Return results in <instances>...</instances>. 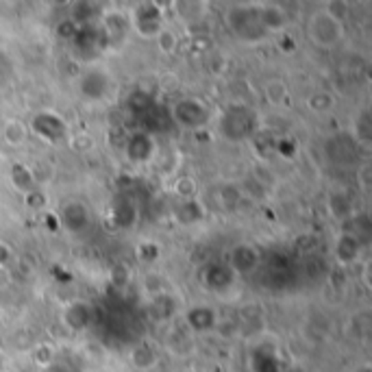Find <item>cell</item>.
<instances>
[{"label": "cell", "instance_id": "cell-1", "mask_svg": "<svg viewBox=\"0 0 372 372\" xmlns=\"http://www.w3.org/2000/svg\"><path fill=\"white\" fill-rule=\"evenodd\" d=\"M255 129V116L244 107H233L223 120V131L231 140H242V137L251 135Z\"/></svg>", "mask_w": 372, "mask_h": 372}, {"label": "cell", "instance_id": "cell-2", "mask_svg": "<svg viewBox=\"0 0 372 372\" xmlns=\"http://www.w3.org/2000/svg\"><path fill=\"white\" fill-rule=\"evenodd\" d=\"M172 116L178 124H183V127H189V129H196V127H203V124L209 120V112L198 103V101H181L176 103L174 109H172Z\"/></svg>", "mask_w": 372, "mask_h": 372}, {"label": "cell", "instance_id": "cell-3", "mask_svg": "<svg viewBox=\"0 0 372 372\" xmlns=\"http://www.w3.org/2000/svg\"><path fill=\"white\" fill-rule=\"evenodd\" d=\"M33 131L37 133V135H41L44 140H48V142H59L61 137H63V133H65V124L54 116V114H48V112H44V114H37L35 116V120H33Z\"/></svg>", "mask_w": 372, "mask_h": 372}, {"label": "cell", "instance_id": "cell-4", "mask_svg": "<svg viewBox=\"0 0 372 372\" xmlns=\"http://www.w3.org/2000/svg\"><path fill=\"white\" fill-rule=\"evenodd\" d=\"M109 76L101 70H90L85 76L81 79V92L83 96H87L90 101H101L105 99V94L109 92Z\"/></svg>", "mask_w": 372, "mask_h": 372}, {"label": "cell", "instance_id": "cell-5", "mask_svg": "<svg viewBox=\"0 0 372 372\" xmlns=\"http://www.w3.org/2000/svg\"><path fill=\"white\" fill-rule=\"evenodd\" d=\"M137 26L144 35H155L161 33L163 24H161V13L153 5H144L137 11Z\"/></svg>", "mask_w": 372, "mask_h": 372}, {"label": "cell", "instance_id": "cell-6", "mask_svg": "<svg viewBox=\"0 0 372 372\" xmlns=\"http://www.w3.org/2000/svg\"><path fill=\"white\" fill-rule=\"evenodd\" d=\"M127 153L131 159L135 161H144L153 155V142H150V137L140 133V135H133L129 140V146H127Z\"/></svg>", "mask_w": 372, "mask_h": 372}, {"label": "cell", "instance_id": "cell-7", "mask_svg": "<svg viewBox=\"0 0 372 372\" xmlns=\"http://www.w3.org/2000/svg\"><path fill=\"white\" fill-rule=\"evenodd\" d=\"M127 29H129V22L124 20V16L120 13H112V18H107V24H105V39L116 44V41H122L124 35H127Z\"/></svg>", "mask_w": 372, "mask_h": 372}, {"label": "cell", "instance_id": "cell-8", "mask_svg": "<svg viewBox=\"0 0 372 372\" xmlns=\"http://www.w3.org/2000/svg\"><path fill=\"white\" fill-rule=\"evenodd\" d=\"M131 362L135 368H140V370H148V368H153L157 364V355L155 351L146 347V344H140L137 349H133L131 353Z\"/></svg>", "mask_w": 372, "mask_h": 372}, {"label": "cell", "instance_id": "cell-9", "mask_svg": "<svg viewBox=\"0 0 372 372\" xmlns=\"http://www.w3.org/2000/svg\"><path fill=\"white\" fill-rule=\"evenodd\" d=\"M63 220H65V225L70 227L72 231H79L83 225L87 223V211L83 209V205L74 203V205H70V207H65Z\"/></svg>", "mask_w": 372, "mask_h": 372}, {"label": "cell", "instance_id": "cell-10", "mask_svg": "<svg viewBox=\"0 0 372 372\" xmlns=\"http://www.w3.org/2000/svg\"><path fill=\"white\" fill-rule=\"evenodd\" d=\"M90 309L85 305H72L70 311H68V322H70V327L74 329H83V327H87L90 324Z\"/></svg>", "mask_w": 372, "mask_h": 372}, {"label": "cell", "instance_id": "cell-11", "mask_svg": "<svg viewBox=\"0 0 372 372\" xmlns=\"http://www.w3.org/2000/svg\"><path fill=\"white\" fill-rule=\"evenodd\" d=\"M189 322L196 329H209L214 324V311L207 307H198L189 313Z\"/></svg>", "mask_w": 372, "mask_h": 372}, {"label": "cell", "instance_id": "cell-12", "mask_svg": "<svg viewBox=\"0 0 372 372\" xmlns=\"http://www.w3.org/2000/svg\"><path fill=\"white\" fill-rule=\"evenodd\" d=\"M357 240L355 238H351V236H344L342 240H340V244H338V255L344 259V261H353L355 257H357Z\"/></svg>", "mask_w": 372, "mask_h": 372}, {"label": "cell", "instance_id": "cell-13", "mask_svg": "<svg viewBox=\"0 0 372 372\" xmlns=\"http://www.w3.org/2000/svg\"><path fill=\"white\" fill-rule=\"evenodd\" d=\"M13 183L20 189H31L33 187V176L24 165H13Z\"/></svg>", "mask_w": 372, "mask_h": 372}, {"label": "cell", "instance_id": "cell-14", "mask_svg": "<svg viewBox=\"0 0 372 372\" xmlns=\"http://www.w3.org/2000/svg\"><path fill=\"white\" fill-rule=\"evenodd\" d=\"M11 79V61L5 52H0V85H5Z\"/></svg>", "mask_w": 372, "mask_h": 372}, {"label": "cell", "instance_id": "cell-15", "mask_svg": "<svg viewBox=\"0 0 372 372\" xmlns=\"http://www.w3.org/2000/svg\"><path fill=\"white\" fill-rule=\"evenodd\" d=\"M357 372H370V368H368V366H364V368H360Z\"/></svg>", "mask_w": 372, "mask_h": 372}]
</instances>
